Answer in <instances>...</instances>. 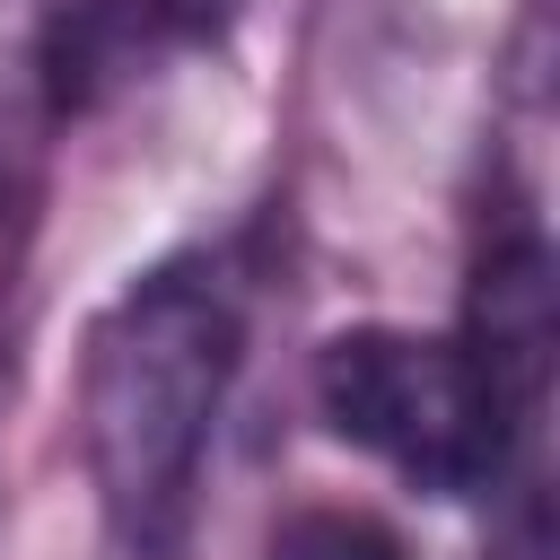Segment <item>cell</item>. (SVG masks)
<instances>
[{
	"label": "cell",
	"mask_w": 560,
	"mask_h": 560,
	"mask_svg": "<svg viewBox=\"0 0 560 560\" xmlns=\"http://www.w3.org/2000/svg\"><path fill=\"white\" fill-rule=\"evenodd\" d=\"M219 18H228V0H79L52 44V79H61V96H88L96 79H122L166 44L219 35Z\"/></svg>",
	"instance_id": "3"
},
{
	"label": "cell",
	"mask_w": 560,
	"mask_h": 560,
	"mask_svg": "<svg viewBox=\"0 0 560 560\" xmlns=\"http://www.w3.org/2000/svg\"><path fill=\"white\" fill-rule=\"evenodd\" d=\"M228 368H236V315L219 289L149 280L122 298V315L96 332V368H88V446L122 508L175 499V481L201 455Z\"/></svg>",
	"instance_id": "2"
},
{
	"label": "cell",
	"mask_w": 560,
	"mask_h": 560,
	"mask_svg": "<svg viewBox=\"0 0 560 560\" xmlns=\"http://www.w3.org/2000/svg\"><path fill=\"white\" fill-rule=\"evenodd\" d=\"M271 560H402V542L359 508H306L271 534Z\"/></svg>",
	"instance_id": "4"
},
{
	"label": "cell",
	"mask_w": 560,
	"mask_h": 560,
	"mask_svg": "<svg viewBox=\"0 0 560 560\" xmlns=\"http://www.w3.org/2000/svg\"><path fill=\"white\" fill-rule=\"evenodd\" d=\"M315 402L341 446L394 464L402 481H420L438 499L490 490L508 464V438H516V402L481 368V350L402 332V324H359V332L324 341Z\"/></svg>",
	"instance_id": "1"
}]
</instances>
